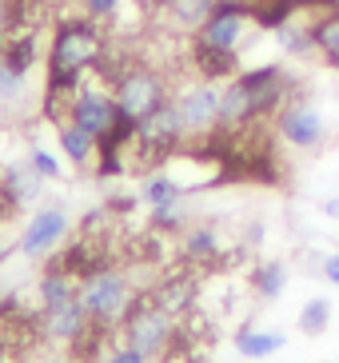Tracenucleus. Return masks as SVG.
I'll return each instance as SVG.
<instances>
[{
	"label": "nucleus",
	"mask_w": 339,
	"mask_h": 363,
	"mask_svg": "<svg viewBox=\"0 0 339 363\" xmlns=\"http://www.w3.org/2000/svg\"><path fill=\"white\" fill-rule=\"evenodd\" d=\"M112 52V36L108 24L92 21L84 12L60 16L52 24V40L44 48V92H40V116L60 120L64 100L84 84V72H96Z\"/></svg>",
	"instance_id": "1"
},
{
	"label": "nucleus",
	"mask_w": 339,
	"mask_h": 363,
	"mask_svg": "<svg viewBox=\"0 0 339 363\" xmlns=\"http://www.w3.org/2000/svg\"><path fill=\"white\" fill-rule=\"evenodd\" d=\"M299 92V80L291 72H284L279 65H264V68H248V72L232 76L223 84V100H220V128L235 132V128H252L264 120H276V112L284 104H291Z\"/></svg>",
	"instance_id": "2"
},
{
	"label": "nucleus",
	"mask_w": 339,
	"mask_h": 363,
	"mask_svg": "<svg viewBox=\"0 0 339 363\" xmlns=\"http://www.w3.org/2000/svg\"><path fill=\"white\" fill-rule=\"evenodd\" d=\"M96 76H104V84L112 88L120 112L132 120L152 116L156 108H164L176 92H172V76L164 68H156L144 56H128L120 60V52H108L104 65L96 68Z\"/></svg>",
	"instance_id": "3"
},
{
	"label": "nucleus",
	"mask_w": 339,
	"mask_h": 363,
	"mask_svg": "<svg viewBox=\"0 0 339 363\" xmlns=\"http://www.w3.org/2000/svg\"><path fill=\"white\" fill-rule=\"evenodd\" d=\"M136 296H140V288H132V279L120 267H108V272H96V276L80 279V303H84L88 320L104 323V328H116V331Z\"/></svg>",
	"instance_id": "4"
},
{
	"label": "nucleus",
	"mask_w": 339,
	"mask_h": 363,
	"mask_svg": "<svg viewBox=\"0 0 339 363\" xmlns=\"http://www.w3.org/2000/svg\"><path fill=\"white\" fill-rule=\"evenodd\" d=\"M172 335H176V320H172L168 311H160L156 303L140 291V296L132 299V308L124 311V320H120V340H124L128 347L144 352L148 359H160V352L172 343Z\"/></svg>",
	"instance_id": "5"
},
{
	"label": "nucleus",
	"mask_w": 339,
	"mask_h": 363,
	"mask_svg": "<svg viewBox=\"0 0 339 363\" xmlns=\"http://www.w3.org/2000/svg\"><path fill=\"white\" fill-rule=\"evenodd\" d=\"M176 112L184 120V132H188V144H200L208 140L216 128H220V100H223V88H216L212 80H200L188 88H176Z\"/></svg>",
	"instance_id": "6"
},
{
	"label": "nucleus",
	"mask_w": 339,
	"mask_h": 363,
	"mask_svg": "<svg viewBox=\"0 0 339 363\" xmlns=\"http://www.w3.org/2000/svg\"><path fill=\"white\" fill-rule=\"evenodd\" d=\"M116 116H120V104H116V96H112V88H100V84H80L60 108V120L84 128L88 136H104V132L116 124ZM60 120H56V124H60Z\"/></svg>",
	"instance_id": "7"
},
{
	"label": "nucleus",
	"mask_w": 339,
	"mask_h": 363,
	"mask_svg": "<svg viewBox=\"0 0 339 363\" xmlns=\"http://www.w3.org/2000/svg\"><path fill=\"white\" fill-rule=\"evenodd\" d=\"M272 128H276V136L284 140V144H291V148H299V152H316V148H323V140H328L323 116H319L304 96H296L291 104L279 108L276 120H272Z\"/></svg>",
	"instance_id": "8"
},
{
	"label": "nucleus",
	"mask_w": 339,
	"mask_h": 363,
	"mask_svg": "<svg viewBox=\"0 0 339 363\" xmlns=\"http://www.w3.org/2000/svg\"><path fill=\"white\" fill-rule=\"evenodd\" d=\"M144 296H148L160 311H168L172 320H184L188 311H196V299H200V276H196V267L168 272V276H160L156 284H148Z\"/></svg>",
	"instance_id": "9"
},
{
	"label": "nucleus",
	"mask_w": 339,
	"mask_h": 363,
	"mask_svg": "<svg viewBox=\"0 0 339 363\" xmlns=\"http://www.w3.org/2000/svg\"><path fill=\"white\" fill-rule=\"evenodd\" d=\"M64 235H68V216H64V208H40L24 224V235L16 240V247L28 259H44L64 244Z\"/></svg>",
	"instance_id": "10"
},
{
	"label": "nucleus",
	"mask_w": 339,
	"mask_h": 363,
	"mask_svg": "<svg viewBox=\"0 0 339 363\" xmlns=\"http://www.w3.org/2000/svg\"><path fill=\"white\" fill-rule=\"evenodd\" d=\"M248 24H252L248 4H216V12L191 36L204 44H216V48H240L248 36Z\"/></svg>",
	"instance_id": "11"
},
{
	"label": "nucleus",
	"mask_w": 339,
	"mask_h": 363,
	"mask_svg": "<svg viewBox=\"0 0 339 363\" xmlns=\"http://www.w3.org/2000/svg\"><path fill=\"white\" fill-rule=\"evenodd\" d=\"M188 65L200 80H212V84H223L240 76V48H216V44H204L196 36H188Z\"/></svg>",
	"instance_id": "12"
},
{
	"label": "nucleus",
	"mask_w": 339,
	"mask_h": 363,
	"mask_svg": "<svg viewBox=\"0 0 339 363\" xmlns=\"http://www.w3.org/2000/svg\"><path fill=\"white\" fill-rule=\"evenodd\" d=\"M216 12V0H152V16L168 24L172 33L191 36Z\"/></svg>",
	"instance_id": "13"
},
{
	"label": "nucleus",
	"mask_w": 339,
	"mask_h": 363,
	"mask_svg": "<svg viewBox=\"0 0 339 363\" xmlns=\"http://www.w3.org/2000/svg\"><path fill=\"white\" fill-rule=\"evenodd\" d=\"M176 252H180V264L188 267H212L220 264V235L212 224H188L176 235Z\"/></svg>",
	"instance_id": "14"
},
{
	"label": "nucleus",
	"mask_w": 339,
	"mask_h": 363,
	"mask_svg": "<svg viewBox=\"0 0 339 363\" xmlns=\"http://www.w3.org/2000/svg\"><path fill=\"white\" fill-rule=\"evenodd\" d=\"M40 328H44V340L48 343H64V347H68V343L88 328V311H84L80 299H72V303H64V308L40 311Z\"/></svg>",
	"instance_id": "15"
},
{
	"label": "nucleus",
	"mask_w": 339,
	"mask_h": 363,
	"mask_svg": "<svg viewBox=\"0 0 339 363\" xmlns=\"http://www.w3.org/2000/svg\"><path fill=\"white\" fill-rule=\"evenodd\" d=\"M56 144H60L64 160L72 164L76 172H88L96 164V136H88L84 128H76V124H68V120L56 124Z\"/></svg>",
	"instance_id": "16"
},
{
	"label": "nucleus",
	"mask_w": 339,
	"mask_h": 363,
	"mask_svg": "<svg viewBox=\"0 0 339 363\" xmlns=\"http://www.w3.org/2000/svg\"><path fill=\"white\" fill-rule=\"evenodd\" d=\"M311 40H316L319 60L339 72V9L311 12Z\"/></svg>",
	"instance_id": "17"
},
{
	"label": "nucleus",
	"mask_w": 339,
	"mask_h": 363,
	"mask_svg": "<svg viewBox=\"0 0 339 363\" xmlns=\"http://www.w3.org/2000/svg\"><path fill=\"white\" fill-rule=\"evenodd\" d=\"M36 291H40V311H52L80 299V279H72L68 272H56V267H44L36 279Z\"/></svg>",
	"instance_id": "18"
},
{
	"label": "nucleus",
	"mask_w": 339,
	"mask_h": 363,
	"mask_svg": "<svg viewBox=\"0 0 339 363\" xmlns=\"http://www.w3.org/2000/svg\"><path fill=\"white\" fill-rule=\"evenodd\" d=\"M276 44L284 56H296V60H311L316 56V40H311V21H299V12L291 21H284L276 28Z\"/></svg>",
	"instance_id": "19"
},
{
	"label": "nucleus",
	"mask_w": 339,
	"mask_h": 363,
	"mask_svg": "<svg viewBox=\"0 0 339 363\" xmlns=\"http://www.w3.org/2000/svg\"><path fill=\"white\" fill-rule=\"evenodd\" d=\"M0 60H4L12 72L28 76L32 68L40 65V44H36V36H32V33H12L9 40L0 44Z\"/></svg>",
	"instance_id": "20"
},
{
	"label": "nucleus",
	"mask_w": 339,
	"mask_h": 363,
	"mask_svg": "<svg viewBox=\"0 0 339 363\" xmlns=\"http://www.w3.org/2000/svg\"><path fill=\"white\" fill-rule=\"evenodd\" d=\"M248 288L255 291L260 299H279L287 288V264L279 259H264V264L252 267V276H248Z\"/></svg>",
	"instance_id": "21"
},
{
	"label": "nucleus",
	"mask_w": 339,
	"mask_h": 363,
	"mask_svg": "<svg viewBox=\"0 0 339 363\" xmlns=\"http://www.w3.org/2000/svg\"><path fill=\"white\" fill-rule=\"evenodd\" d=\"M0 184H4V192H9L16 203H28V200L40 196L44 176L32 168V164H24V168H4V172H0Z\"/></svg>",
	"instance_id": "22"
},
{
	"label": "nucleus",
	"mask_w": 339,
	"mask_h": 363,
	"mask_svg": "<svg viewBox=\"0 0 339 363\" xmlns=\"http://www.w3.org/2000/svg\"><path fill=\"white\" fill-rule=\"evenodd\" d=\"M140 200L148 203V208H168V203H180L184 200V184H176L172 176H164V172H148V176L140 180Z\"/></svg>",
	"instance_id": "23"
},
{
	"label": "nucleus",
	"mask_w": 339,
	"mask_h": 363,
	"mask_svg": "<svg viewBox=\"0 0 339 363\" xmlns=\"http://www.w3.org/2000/svg\"><path fill=\"white\" fill-rule=\"evenodd\" d=\"M284 347V335L279 331H255V328H240L235 331V352L244 359H267Z\"/></svg>",
	"instance_id": "24"
},
{
	"label": "nucleus",
	"mask_w": 339,
	"mask_h": 363,
	"mask_svg": "<svg viewBox=\"0 0 339 363\" xmlns=\"http://www.w3.org/2000/svg\"><path fill=\"white\" fill-rule=\"evenodd\" d=\"M188 224H191V216L184 212V203H168V208H152L148 212V232L164 235V240H168V235L176 240Z\"/></svg>",
	"instance_id": "25"
},
{
	"label": "nucleus",
	"mask_w": 339,
	"mask_h": 363,
	"mask_svg": "<svg viewBox=\"0 0 339 363\" xmlns=\"http://www.w3.org/2000/svg\"><path fill=\"white\" fill-rule=\"evenodd\" d=\"M328 323H331V299H323V296L308 299L304 311H299V331L304 335H323Z\"/></svg>",
	"instance_id": "26"
},
{
	"label": "nucleus",
	"mask_w": 339,
	"mask_h": 363,
	"mask_svg": "<svg viewBox=\"0 0 339 363\" xmlns=\"http://www.w3.org/2000/svg\"><path fill=\"white\" fill-rule=\"evenodd\" d=\"M24 80H28V76H21V72H12L9 65H4V60H0V108H16L24 100Z\"/></svg>",
	"instance_id": "27"
},
{
	"label": "nucleus",
	"mask_w": 339,
	"mask_h": 363,
	"mask_svg": "<svg viewBox=\"0 0 339 363\" xmlns=\"http://www.w3.org/2000/svg\"><path fill=\"white\" fill-rule=\"evenodd\" d=\"M28 164L40 172L44 180H60V160H56V156H48L44 148H32L28 152Z\"/></svg>",
	"instance_id": "28"
},
{
	"label": "nucleus",
	"mask_w": 339,
	"mask_h": 363,
	"mask_svg": "<svg viewBox=\"0 0 339 363\" xmlns=\"http://www.w3.org/2000/svg\"><path fill=\"white\" fill-rule=\"evenodd\" d=\"M140 203H144V200H140V196L116 192V196H108V200H104V208H108V212H112V216H116V220H124V216H132V212H136Z\"/></svg>",
	"instance_id": "29"
},
{
	"label": "nucleus",
	"mask_w": 339,
	"mask_h": 363,
	"mask_svg": "<svg viewBox=\"0 0 339 363\" xmlns=\"http://www.w3.org/2000/svg\"><path fill=\"white\" fill-rule=\"evenodd\" d=\"M104 363H148V355L128 347V343H112V352L104 355Z\"/></svg>",
	"instance_id": "30"
},
{
	"label": "nucleus",
	"mask_w": 339,
	"mask_h": 363,
	"mask_svg": "<svg viewBox=\"0 0 339 363\" xmlns=\"http://www.w3.org/2000/svg\"><path fill=\"white\" fill-rule=\"evenodd\" d=\"M323 279L339 288V252H335V256H328V259H323Z\"/></svg>",
	"instance_id": "31"
},
{
	"label": "nucleus",
	"mask_w": 339,
	"mask_h": 363,
	"mask_svg": "<svg viewBox=\"0 0 339 363\" xmlns=\"http://www.w3.org/2000/svg\"><path fill=\"white\" fill-rule=\"evenodd\" d=\"M319 212L328 216V220H339V196H328V200L319 203Z\"/></svg>",
	"instance_id": "32"
},
{
	"label": "nucleus",
	"mask_w": 339,
	"mask_h": 363,
	"mask_svg": "<svg viewBox=\"0 0 339 363\" xmlns=\"http://www.w3.org/2000/svg\"><path fill=\"white\" fill-rule=\"evenodd\" d=\"M40 363H76V359H72L68 352H64V355H48V359H40Z\"/></svg>",
	"instance_id": "33"
},
{
	"label": "nucleus",
	"mask_w": 339,
	"mask_h": 363,
	"mask_svg": "<svg viewBox=\"0 0 339 363\" xmlns=\"http://www.w3.org/2000/svg\"><path fill=\"white\" fill-rule=\"evenodd\" d=\"M9 256H12V247L4 244V240H0V264H4V259H9Z\"/></svg>",
	"instance_id": "34"
},
{
	"label": "nucleus",
	"mask_w": 339,
	"mask_h": 363,
	"mask_svg": "<svg viewBox=\"0 0 339 363\" xmlns=\"http://www.w3.org/2000/svg\"><path fill=\"white\" fill-rule=\"evenodd\" d=\"M216 4H244V0H216Z\"/></svg>",
	"instance_id": "35"
},
{
	"label": "nucleus",
	"mask_w": 339,
	"mask_h": 363,
	"mask_svg": "<svg viewBox=\"0 0 339 363\" xmlns=\"http://www.w3.org/2000/svg\"><path fill=\"white\" fill-rule=\"evenodd\" d=\"M331 9H339V0H331Z\"/></svg>",
	"instance_id": "36"
},
{
	"label": "nucleus",
	"mask_w": 339,
	"mask_h": 363,
	"mask_svg": "<svg viewBox=\"0 0 339 363\" xmlns=\"http://www.w3.org/2000/svg\"><path fill=\"white\" fill-rule=\"evenodd\" d=\"M0 296H4V291H0Z\"/></svg>",
	"instance_id": "37"
}]
</instances>
